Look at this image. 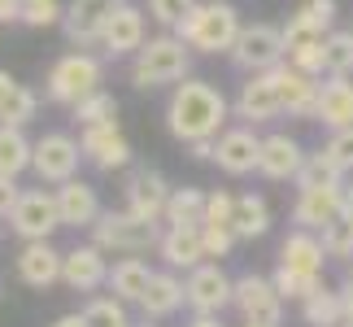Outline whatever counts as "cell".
Masks as SVG:
<instances>
[{"instance_id": "cell-3", "label": "cell", "mask_w": 353, "mask_h": 327, "mask_svg": "<svg viewBox=\"0 0 353 327\" xmlns=\"http://www.w3.org/2000/svg\"><path fill=\"white\" fill-rule=\"evenodd\" d=\"M192 70V48L183 44L174 31H166V35H153L148 44L131 57V83L140 88V92H148V88H174V83H183V79H192L188 75Z\"/></svg>"}, {"instance_id": "cell-37", "label": "cell", "mask_w": 353, "mask_h": 327, "mask_svg": "<svg viewBox=\"0 0 353 327\" xmlns=\"http://www.w3.org/2000/svg\"><path fill=\"white\" fill-rule=\"evenodd\" d=\"M319 240H323V249H327V257H353V206L341 218H332V223L319 231Z\"/></svg>"}, {"instance_id": "cell-17", "label": "cell", "mask_w": 353, "mask_h": 327, "mask_svg": "<svg viewBox=\"0 0 353 327\" xmlns=\"http://www.w3.org/2000/svg\"><path fill=\"white\" fill-rule=\"evenodd\" d=\"M61 284L70 293H97L110 288V262H105L101 244H74L61 257Z\"/></svg>"}, {"instance_id": "cell-42", "label": "cell", "mask_w": 353, "mask_h": 327, "mask_svg": "<svg viewBox=\"0 0 353 327\" xmlns=\"http://www.w3.org/2000/svg\"><path fill=\"white\" fill-rule=\"evenodd\" d=\"M323 153H327L345 175H353V127L332 131V135H327V144H323Z\"/></svg>"}, {"instance_id": "cell-33", "label": "cell", "mask_w": 353, "mask_h": 327, "mask_svg": "<svg viewBox=\"0 0 353 327\" xmlns=\"http://www.w3.org/2000/svg\"><path fill=\"white\" fill-rule=\"evenodd\" d=\"M323 79H353V31H332L323 39Z\"/></svg>"}, {"instance_id": "cell-20", "label": "cell", "mask_w": 353, "mask_h": 327, "mask_svg": "<svg viewBox=\"0 0 353 327\" xmlns=\"http://www.w3.org/2000/svg\"><path fill=\"white\" fill-rule=\"evenodd\" d=\"M61 249H52V240H31L22 244L18 257H13V270H18V279L26 284V288L44 293L52 288V284H61Z\"/></svg>"}, {"instance_id": "cell-13", "label": "cell", "mask_w": 353, "mask_h": 327, "mask_svg": "<svg viewBox=\"0 0 353 327\" xmlns=\"http://www.w3.org/2000/svg\"><path fill=\"white\" fill-rule=\"evenodd\" d=\"M232 306L240 310L244 323H257V327H279V323H283V297H279V288H275V279L240 275V279H236Z\"/></svg>"}, {"instance_id": "cell-35", "label": "cell", "mask_w": 353, "mask_h": 327, "mask_svg": "<svg viewBox=\"0 0 353 327\" xmlns=\"http://www.w3.org/2000/svg\"><path fill=\"white\" fill-rule=\"evenodd\" d=\"M332 184H345V170L319 148V153H310V157H305L301 175H296V192H301V188H332Z\"/></svg>"}, {"instance_id": "cell-10", "label": "cell", "mask_w": 353, "mask_h": 327, "mask_svg": "<svg viewBox=\"0 0 353 327\" xmlns=\"http://www.w3.org/2000/svg\"><path fill=\"white\" fill-rule=\"evenodd\" d=\"M183 288H188V310L192 315H223L236 297V279L219 262H201L196 270H188Z\"/></svg>"}, {"instance_id": "cell-24", "label": "cell", "mask_w": 353, "mask_h": 327, "mask_svg": "<svg viewBox=\"0 0 353 327\" xmlns=\"http://www.w3.org/2000/svg\"><path fill=\"white\" fill-rule=\"evenodd\" d=\"M157 253L170 270H196L201 262H210L205 240H201V227H161Z\"/></svg>"}, {"instance_id": "cell-43", "label": "cell", "mask_w": 353, "mask_h": 327, "mask_svg": "<svg viewBox=\"0 0 353 327\" xmlns=\"http://www.w3.org/2000/svg\"><path fill=\"white\" fill-rule=\"evenodd\" d=\"M192 5H196V0H148V13H153L161 26H170V31H174V26L192 13Z\"/></svg>"}, {"instance_id": "cell-7", "label": "cell", "mask_w": 353, "mask_h": 327, "mask_svg": "<svg viewBox=\"0 0 353 327\" xmlns=\"http://www.w3.org/2000/svg\"><path fill=\"white\" fill-rule=\"evenodd\" d=\"M79 161H83V148H79V135H70V131H44L35 140L31 170L39 175V184L61 188V184L79 179Z\"/></svg>"}, {"instance_id": "cell-16", "label": "cell", "mask_w": 353, "mask_h": 327, "mask_svg": "<svg viewBox=\"0 0 353 327\" xmlns=\"http://www.w3.org/2000/svg\"><path fill=\"white\" fill-rule=\"evenodd\" d=\"M118 5H127V0H70V5H65V22H61L65 39H70L79 52L97 48L105 22H110V13Z\"/></svg>"}, {"instance_id": "cell-15", "label": "cell", "mask_w": 353, "mask_h": 327, "mask_svg": "<svg viewBox=\"0 0 353 327\" xmlns=\"http://www.w3.org/2000/svg\"><path fill=\"white\" fill-rule=\"evenodd\" d=\"M79 148H83L88 166H97L105 175L131 166V144H127V135H122L118 122H105V127H79Z\"/></svg>"}, {"instance_id": "cell-29", "label": "cell", "mask_w": 353, "mask_h": 327, "mask_svg": "<svg viewBox=\"0 0 353 327\" xmlns=\"http://www.w3.org/2000/svg\"><path fill=\"white\" fill-rule=\"evenodd\" d=\"M35 161V140H26L22 127H0V179H18Z\"/></svg>"}, {"instance_id": "cell-5", "label": "cell", "mask_w": 353, "mask_h": 327, "mask_svg": "<svg viewBox=\"0 0 353 327\" xmlns=\"http://www.w3.org/2000/svg\"><path fill=\"white\" fill-rule=\"evenodd\" d=\"M161 223H144L131 210H105L92 227V244H101L105 253H131L140 257L144 249H157Z\"/></svg>"}, {"instance_id": "cell-21", "label": "cell", "mask_w": 353, "mask_h": 327, "mask_svg": "<svg viewBox=\"0 0 353 327\" xmlns=\"http://www.w3.org/2000/svg\"><path fill=\"white\" fill-rule=\"evenodd\" d=\"M214 161L227 175H253L257 161H262V135L253 127H227L214 140Z\"/></svg>"}, {"instance_id": "cell-45", "label": "cell", "mask_w": 353, "mask_h": 327, "mask_svg": "<svg viewBox=\"0 0 353 327\" xmlns=\"http://www.w3.org/2000/svg\"><path fill=\"white\" fill-rule=\"evenodd\" d=\"M18 88H22L18 79H13L9 70H0V118H5V109H9V101L18 97Z\"/></svg>"}, {"instance_id": "cell-4", "label": "cell", "mask_w": 353, "mask_h": 327, "mask_svg": "<svg viewBox=\"0 0 353 327\" xmlns=\"http://www.w3.org/2000/svg\"><path fill=\"white\" fill-rule=\"evenodd\" d=\"M105 83V66L101 57H92V52H65V57H57L48 66V75H44V97L52 105H79V101H88L92 92H101Z\"/></svg>"}, {"instance_id": "cell-47", "label": "cell", "mask_w": 353, "mask_h": 327, "mask_svg": "<svg viewBox=\"0 0 353 327\" xmlns=\"http://www.w3.org/2000/svg\"><path fill=\"white\" fill-rule=\"evenodd\" d=\"M341 306H345V327H353V284L345 279V288H341Z\"/></svg>"}, {"instance_id": "cell-8", "label": "cell", "mask_w": 353, "mask_h": 327, "mask_svg": "<svg viewBox=\"0 0 353 327\" xmlns=\"http://www.w3.org/2000/svg\"><path fill=\"white\" fill-rule=\"evenodd\" d=\"M9 227L22 244L31 240H52V231L61 227V210H57V192L48 188H22L18 206L9 214Z\"/></svg>"}, {"instance_id": "cell-51", "label": "cell", "mask_w": 353, "mask_h": 327, "mask_svg": "<svg viewBox=\"0 0 353 327\" xmlns=\"http://www.w3.org/2000/svg\"><path fill=\"white\" fill-rule=\"evenodd\" d=\"M345 279H349V284H353V257H349V275H345Z\"/></svg>"}, {"instance_id": "cell-11", "label": "cell", "mask_w": 353, "mask_h": 327, "mask_svg": "<svg viewBox=\"0 0 353 327\" xmlns=\"http://www.w3.org/2000/svg\"><path fill=\"white\" fill-rule=\"evenodd\" d=\"M170 192H174V188L161 179V170H153V166L127 170V184H122V201H127V210L135 218H144V223H161V218H166ZM161 227H166V223H161Z\"/></svg>"}, {"instance_id": "cell-12", "label": "cell", "mask_w": 353, "mask_h": 327, "mask_svg": "<svg viewBox=\"0 0 353 327\" xmlns=\"http://www.w3.org/2000/svg\"><path fill=\"white\" fill-rule=\"evenodd\" d=\"M332 22H336V0H301V9L283 22V48H288V57L305 52V48H319L332 35Z\"/></svg>"}, {"instance_id": "cell-25", "label": "cell", "mask_w": 353, "mask_h": 327, "mask_svg": "<svg viewBox=\"0 0 353 327\" xmlns=\"http://www.w3.org/2000/svg\"><path fill=\"white\" fill-rule=\"evenodd\" d=\"M183 306H188V288H183V279L174 275V270H157V275H153V284H148V293H144V301H140L144 319L161 323V319L179 315Z\"/></svg>"}, {"instance_id": "cell-36", "label": "cell", "mask_w": 353, "mask_h": 327, "mask_svg": "<svg viewBox=\"0 0 353 327\" xmlns=\"http://www.w3.org/2000/svg\"><path fill=\"white\" fill-rule=\"evenodd\" d=\"M74 122H79V127H105V122H118V101L105 88L92 92L88 101L74 105Z\"/></svg>"}, {"instance_id": "cell-49", "label": "cell", "mask_w": 353, "mask_h": 327, "mask_svg": "<svg viewBox=\"0 0 353 327\" xmlns=\"http://www.w3.org/2000/svg\"><path fill=\"white\" fill-rule=\"evenodd\" d=\"M52 327H88V319H83V315H61Z\"/></svg>"}, {"instance_id": "cell-28", "label": "cell", "mask_w": 353, "mask_h": 327, "mask_svg": "<svg viewBox=\"0 0 353 327\" xmlns=\"http://www.w3.org/2000/svg\"><path fill=\"white\" fill-rule=\"evenodd\" d=\"M157 270L144 262V257H122V262L110 266V293L122 297L127 306H140L144 301V293H148V284H153Z\"/></svg>"}, {"instance_id": "cell-44", "label": "cell", "mask_w": 353, "mask_h": 327, "mask_svg": "<svg viewBox=\"0 0 353 327\" xmlns=\"http://www.w3.org/2000/svg\"><path fill=\"white\" fill-rule=\"evenodd\" d=\"M18 197H22L18 179H0V218H9V214H13V206H18Z\"/></svg>"}, {"instance_id": "cell-48", "label": "cell", "mask_w": 353, "mask_h": 327, "mask_svg": "<svg viewBox=\"0 0 353 327\" xmlns=\"http://www.w3.org/2000/svg\"><path fill=\"white\" fill-rule=\"evenodd\" d=\"M183 327H223V319H219V315H192Z\"/></svg>"}, {"instance_id": "cell-46", "label": "cell", "mask_w": 353, "mask_h": 327, "mask_svg": "<svg viewBox=\"0 0 353 327\" xmlns=\"http://www.w3.org/2000/svg\"><path fill=\"white\" fill-rule=\"evenodd\" d=\"M0 22H22V0H0Z\"/></svg>"}, {"instance_id": "cell-31", "label": "cell", "mask_w": 353, "mask_h": 327, "mask_svg": "<svg viewBox=\"0 0 353 327\" xmlns=\"http://www.w3.org/2000/svg\"><path fill=\"white\" fill-rule=\"evenodd\" d=\"M205 206H210V192H201V188H174L161 223L166 227H201L205 223Z\"/></svg>"}, {"instance_id": "cell-34", "label": "cell", "mask_w": 353, "mask_h": 327, "mask_svg": "<svg viewBox=\"0 0 353 327\" xmlns=\"http://www.w3.org/2000/svg\"><path fill=\"white\" fill-rule=\"evenodd\" d=\"M88 319V327H131V315H127V301L114 293L105 297H88V306L79 310Z\"/></svg>"}, {"instance_id": "cell-23", "label": "cell", "mask_w": 353, "mask_h": 327, "mask_svg": "<svg viewBox=\"0 0 353 327\" xmlns=\"http://www.w3.org/2000/svg\"><path fill=\"white\" fill-rule=\"evenodd\" d=\"M57 192V210H61V227H97V218L105 214L101 206V192L92 188L88 179H70L61 188H52Z\"/></svg>"}, {"instance_id": "cell-27", "label": "cell", "mask_w": 353, "mask_h": 327, "mask_svg": "<svg viewBox=\"0 0 353 327\" xmlns=\"http://www.w3.org/2000/svg\"><path fill=\"white\" fill-rule=\"evenodd\" d=\"M314 122H323V127H332V131L353 127V79H323Z\"/></svg>"}, {"instance_id": "cell-6", "label": "cell", "mask_w": 353, "mask_h": 327, "mask_svg": "<svg viewBox=\"0 0 353 327\" xmlns=\"http://www.w3.org/2000/svg\"><path fill=\"white\" fill-rule=\"evenodd\" d=\"M227 61L236 66L240 75H266L275 66L288 61V48H283V26H270V22H253L244 26L236 48L227 52Z\"/></svg>"}, {"instance_id": "cell-52", "label": "cell", "mask_w": 353, "mask_h": 327, "mask_svg": "<svg viewBox=\"0 0 353 327\" xmlns=\"http://www.w3.org/2000/svg\"><path fill=\"white\" fill-rule=\"evenodd\" d=\"M240 327H257V323H240Z\"/></svg>"}, {"instance_id": "cell-18", "label": "cell", "mask_w": 353, "mask_h": 327, "mask_svg": "<svg viewBox=\"0 0 353 327\" xmlns=\"http://www.w3.org/2000/svg\"><path fill=\"white\" fill-rule=\"evenodd\" d=\"M305 148H301V140L296 135H288V131H270V135H262V161H257V175L262 179H270V184H296V175H301V166H305Z\"/></svg>"}, {"instance_id": "cell-19", "label": "cell", "mask_w": 353, "mask_h": 327, "mask_svg": "<svg viewBox=\"0 0 353 327\" xmlns=\"http://www.w3.org/2000/svg\"><path fill=\"white\" fill-rule=\"evenodd\" d=\"M148 44V31H144V13L131 5H118L114 13H110V22H105V31H101V52L105 57H135Z\"/></svg>"}, {"instance_id": "cell-41", "label": "cell", "mask_w": 353, "mask_h": 327, "mask_svg": "<svg viewBox=\"0 0 353 327\" xmlns=\"http://www.w3.org/2000/svg\"><path fill=\"white\" fill-rule=\"evenodd\" d=\"M35 114H39V97H35V92L22 83V88H18V97L9 101L5 118H0V127H22V131H26V122H31Z\"/></svg>"}, {"instance_id": "cell-32", "label": "cell", "mask_w": 353, "mask_h": 327, "mask_svg": "<svg viewBox=\"0 0 353 327\" xmlns=\"http://www.w3.org/2000/svg\"><path fill=\"white\" fill-rule=\"evenodd\" d=\"M301 319H305L310 327H345L341 288H327V284H319V288L301 301Z\"/></svg>"}, {"instance_id": "cell-9", "label": "cell", "mask_w": 353, "mask_h": 327, "mask_svg": "<svg viewBox=\"0 0 353 327\" xmlns=\"http://www.w3.org/2000/svg\"><path fill=\"white\" fill-rule=\"evenodd\" d=\"M353 206V188L332 184V188H301L292 201V223L301 231H323L332 218H341Z\"/></svg>"}, {"instance_id": "cell-1", "label": "cell", "mask_w": 353, "mask_h": 327, "mask_svg": "<svg viewBox=\"0 0 353 327\" xmlns=\"http://www.w3.org/2000/svg\"><path fill=\"white\" fill-rule=\"evenodd\" d=\"M227 114H232V105H227V97L214 83L183 79V83H174L170 101H166V131L179 144L192 148V144L219 140L227 131Z\"/></svg>"}, {"instance_id": "cell-2", "label": "cell", "mask_w": 353, "mask_h": 327, "mask_svg": "<svg viewBox=\"0 0 353 327\" xmlns=\"http://www.w3.org/2000/svg\"><path fill=\"white\" fill-rule=\"evenodd\" d=\"M240 31H244V22L232 0H196L192 13L174 26V35L192 52H232Z\"/></svg>"}, {"instance_id": "cell-14", "label": "cell", "mask_w": 353, "mask_h": 327, "mask_svg": "<svg viewBox=\"0 0 353 327\" xmlns=\"http://www.w3.org/2000/svg\"><path fill=\"white\" fill-rule=\"evenodd\" d=\"M232 114L244 127H262V122L283 114V97H279V79L275 70L266 75H249V83H240V97L232 101Z\"/></svg>"}, {"instance_id": "cell-30", "label": "cell", "mask_w": 353, "mask_h": 327, "mask_svg": "<svg viewBox=\"0 0 353 327\" xmlns=\"http://www.w3.org/2000/svg\"><path fill=\"white\" fill-rule=\"evenodd\" d=\"M232 227H236V236H240V240H262L266 231H270V206H266V197H257V192H240V197H236Z\"/></svg>"}, {"instance_id": "cell-26", "label": "cell", "mask_w": 353, "mask_h": 327, "mask_svg": "<svg viewBox=\"0 0 353 327\" xmlns=\"http://www.w3.org/2000/svg\"><path fill=\"white\" fill-rule=\"evenodd\" d=\"M279 266L301 270V275H323V266H327V249H323V240L314 236V231L296 227L292 236H283V244H279Z\"/></svg>"}, {"instance_id": "cell-22", "label": "cell", "mask_w": 353, "mask_h": 327, "mask_svg": "<svg viewBox=\"0 0 353 327\" xmlns=\"http://www.w3.org/2000/svg\"><path fill=\"white\" fill-rule=\"evenodd\" d=\"M275 79H279V97H283V114L288 118H314L319 109V92H323V79L296 70L292 61L275 66Z\"/></svg>"}, {"instance_id": "cell-39", "label": "cell", "mask_w": 353, "mask_h": 327, "mask_svg": "<svg viewBox=\"0 0 353 327\" xmlns=\"http://www.w3.org/2000/svg\"><path fill=\"white\" fill-rule=\"evenodd\" d=\"M61 22H65L61 0H22V26L44 31V26H61Z\"/></svg>"}, {"instance_id": "cell-40", "label": "cell", "mask_w": 353, "mask_h": 327, "mask_svg": "<svg viewBox=\"0 0 353 327\" xmlns=\"http://www.w3.org/2000/svg\"><path fill=\"white\" fill-rule=\"evenodd\" d=\"M201 240H205V253H210V262H223L227 253L236 249V227L232 223H201Z\"/></svg>"}, {"instance_id": "cell-38", "label": "cell", "mask_w": 353, "mask_h": 327, "mask_svg": "<svg viewBox=\"0 0 353 327\" xmlns=\"http://www.w3.org/2000/svg\"><path fill=\"white\" fill-rule=\"evenodd\" d=\"M319 284H323V275H301V270H288V266L275 270V288H279L283 301H305Z\"/></svg>"}, {"instance_id": "cell-50", "label": "cell", "mask_w": 353, "mask_h": 327, "mask_svg": "<svg viewBox=\"0 0 353 327\" xmlns=\"http://www.w3.org/2000/svg\"><path fill=\"white\" fill-rule=\"evenodd\" d=\"M9 231H13V227H9V218H0V240H5Z\"/></svg>"}]
</instances>
